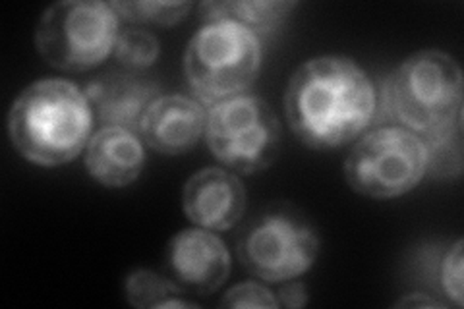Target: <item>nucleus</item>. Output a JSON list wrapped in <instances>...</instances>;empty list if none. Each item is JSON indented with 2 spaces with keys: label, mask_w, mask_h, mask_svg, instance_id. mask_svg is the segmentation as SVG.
<instances>
[{
  "label": "nucleus",
  "mask_w": 464,
  "mask_h": 309,
  "mask_svg": "<svg viewBox=\"0 0 464 309\" xmlns=\"http://www.w3.org/2000/svg\"><path fill=\"white\" fill-rule=\"evenodd\" d=\"M377 93L368 73L346 56H317L288 80L285 114L290 130L317 151L351 143L373 121Z\"/></svg>",
  "instance_id": "nucleus-1"
},
{
  "label": "nucleus",
  "mask_w": 464,
  "mask_h": 309,
  "mask_svg": "<svg viewBox=\"0 0 464 309\" xmlns=\"http://www.w3.org/2000/svg\"><path fill=\"white\" fill-rule=\"evenodd\" d=\"M93 111L85 93L66 80H41L20 93L8 114L18 153L37 167H63L92 140Z\"/></svg>",
  "instance_id": "nucleus-2"
},
{
  "label": "nucleus",
  "mask_w": 464,
  "mask_h": 309,
  "mask_svg": "<svg viewBox=\"0 0 464 309\" xmlns=\"http://www.w3.org/2000/svg\"><path fill=\"white\" fill-rule=\"evenodd\" d=\"M383 114L428 140L462 122V72L451 54L428 49L411 54L383 83Z\"/></svg>",
  "instance_id": "nucleus-3"
},
{
  "label": "nucleus",
  "mask_w": 464,
  "mask_h": 309,
  "mask_svg": "<svg viewBox=\"0 0 464 309\" xmlns=\"http://www.w3.org/2000/svg\"><path fill=\"white\" fill-rule=\"evenodd\" d=\"M261 68L259 37L237 22L201 25L184 54V73L201 105L244 95Z\"/></svg>",
  "instance_id": "nucleus-4"
},
{
  "label": "nucleus",
  "mask_w": 464,
  "mask_h": 309,
  "mask_svg": "<svg viewBox=\"0 0 464 309\" xmlns=\"http://www.w3.org/2000/svg\"><path fill=\"white\" fill-rule=\"evenodd\" d=\"M119 14L101 0H66L43 12L35 47L43 61L63 72H85L114 53Z\"/></svg>",
  "instance_id": "nucleus-5"
},
{
  "label": "nucleus",
  "mask_w": 464,
  "mask_h": 309,
  "mask_svg": "<svg viewBox=\"0 0 464 309\" xmlns=\"http://www.w3.org/2000/svg\"><path fill=\"white\" fill-rule=\"evenodd\" d=\"M283 128L269 102L238 95L208 111L206 141L213 157L238 174L269 169L281 150Z\"/></svg>",
  "instance_id": "nucleus-6"
},
{
  "label": "nucleus",
  "mask_w": 464,
  "mask_h": 309,
  "mask_svg": "<svg viewBox=\"0 0 464 309\" xmlns=\"http://www.w3.org/2000/svg\"><path fill=\"white\" fill-rule=\"evenodd\" d=\"M426 176L424 140L401 126L377 128L344 160V179L356 194L393 199L412 191Z\"/></svg>",
  "instance_id": "nucleus-7"
},
{
  "label": "nucleus",
  "mask_w": 464,
  "mask_h": 309,
  "mask_svg": "<svg viewBox=\"0 0 464 309\" xmlns=\"http://www.w3.org/2000/svg\"><path fill=\"white\" fill-rule=\"evenodd\" d=\"M237 252L252 276L286 283L314 267L319 238L310 220L293 208H271L242 230Z\"/></svg>",
  "instance_id": "nucleus-8"
},
{
  "label": "nucleus",
  "mask_w": 464,
  "mask_h": 309,
  "mask_svg": "<svg viewBox=\"0 0 464 309\" xmlns=\"http://www.w3.org/2000/svg\"><path fill=\"white\" fill-rule=\"evenodd\" d=\"M230 273L225 242L206 228H186L172 237L165 254V275L182 292L209 296Z\"/></svg>",
  "instance_id": "nucleus-9"
},
{
  "label": "nucleus",
  "mask_w": 464,
  "mask_h": 309,
  "mask_svg": "<svg viewBox=\"0 0 464 309\" xmlns=\"http://www.w3.org/2000/svg\"><path fill=\"white\" fill-rule=\"evenodd\" d=\"M246 199V189L235 172L209 167L186 182L182 209L196 227L223 232L240 223Z\"/></svg>",
  "instance_id": "nucleus-10"
},
{
  "label": "nucleus",
  "mask_w": 464,
  "mask_h": 309,
  "mask_svg": "<svg viewBox=\"0 0 464 309\" xmlns=\"http://www.w3.org/2000/svg\"><path fill=\"white\" fill-rule=\"evenodd\" d=\"M208 111L198 99L186 95L157 97L145 112L140 136L161 155H184L206 136Z\"/></svg>",
  "instance_id": "nucleus-11"
},
{
  "label": "nucleus",
  "mask_w": 464,
  "mask_h": 309,
  "mask_svg": "<svg viewBox=\"0 0 464 309\" xmlns=\"http://www.w3.org/2000/svg\"><path fill=\"white\" fill-rule=\"evenodd\" d=\"M85 97L105 126H119L140 134L141 121L159 97V85L141 72H111L87 83Z\"/></svg>",
  "instance_id": "nucleus-12"
},
{
  "label": "nucleus",
  "mask_w": 464,
  "mask_h": 309,
  "mask_svg": "<svg viewBox=\"0 0 464 309\" xmlns=\"http://www.w3.org/2000/svg\"><path fill=\"white\" fill-rule=\"evenodd\" d=\"M145 167V150L136 131L103 126L85 147V169L105 188H124L136 182Z\"/></svg>",
  "instance_id": "nucleus-13"
},
{
  "label": "nucleus",
  "mask_w": 464,
  "mask_h": 309,
  "mask_svg": "<svg viewBox=\"0 0 464 309\" xmlns=\"http://www.w3.org/2000/svg\"><path fill=\"white\" fill-rule=\"evenodd\" d=\"M296 6V3H283V0H257V3L244 0V3H206L199 10L206 24L219 20L237 22L257 35L279 27Z\"/></svg>",
  "instance_id": "nucleus-14"
},
{
  "label": "nucleus",
  "mask_w": 464,
  "mask_h": 309,
  "mask_svg": "<svg viewBox=\"0 0 464 309\" xmlns=\"http://www.w3.org/2000/svg\"><path fill=\"white\" fill-rule=\"evenodd\" d=\"M126 300L138 309H167V307H196V304L180 300L182 290L165 275L148 269L130 273L124 283Z\"/></svg>",
  "instance_id": "nucleus-15"
},
{
  "label": "nucleus",
  "mask_w": 464,
  "mask_h": 309,
  "mask_svg": "<svg viewBox=\"0 0 464 309\" xmlns=\"http://www.w3.org/2000/svg\"><path fill=\"white\" fill-rule=\"evenodd\" d=\"M426 174L433 179H457L462 172V122L443 134L424 140Z\"/></svg>",
  "instance_id": "nucleus-16"
},
{
  "label": "nucleus",
  "mask_w": 464,
  "mask_h": 309,
  "mask_svg": "<svg viewBox=\"0 0 464 309\" xmlns=\"http://www.w3.org/2000/svg\"><path fill=\"white\" fill-rule=\"evenodd\" d=\"M112 54L124 70L143 72L157 63L161 45H159V39L145 29L126 27L119 32Z\"/></svg>",
  "instance_id": "nucleus-17"
},
{
  "label": "nucleus",
  "mask_w": 464,
  "mask_h": 309,
  "mask_svg": "<svg viewBox=\"0 0 464 309\" xmlns=\"http://www.w3.org/2000/svg\"><path fill=\"white\" fill-rule=\"evenodd\" d=\"M119 18L130 24L150 25H177L192 10V3H155V0H140V3H111Z\"/></svg>",
  "instance_id": "nucleus-18"
},
{
  "label": "nucleus",
  "mask_w": 464,
  "mask_h": 309,
  "mask_svg": "<svg viewBox=\"0 0 464 309\" xmlns=\"http://www.w3.org/2000/svg\"><path fill=\"white\" fill-rule=\"evenodd\" d=\"M440 283L445 296L457 307H462V240H457L441 259Z\"/></svg>",
  "instance_id": "nucleus-19"
},
{
  "label": "nucleus",
  "mask_w": 464,
  "mask_h": 309,
  "mask_svg": "<svg viewBox=\"0 0 464 309\" xmlns=\"http://www.w3.org/2000/svg\"><path fill=\"white\" fill-rule=\"evenodd\" d=\"M221 307H279L277 296L264 285L242 283L232 286L219 304Z\"/></svg>",
  "instance_id": "nucleus-20"
},
{
  "label": "nucleus",
  "mask_w": 464,
  "mask_h": 309,
  "mask_svg": "<svg viewBox=\"0 0 464 309\" xmlns=\"http://www.w3.org/2000/svg\"><path fill=\"white\" fill-rule=\"evenodd\" d=\"M277 302H279V305H285L288 309L304 307L308 304L306 286L298 281H286L277 294Z\"/></svg>",
  "instance_id": "nucleus-21"
},
{
  "label": "nucleus",
  "mask_w": 464,
  "mask_h": 309,
  "mask_svg": "<svg viewBox=\"0 0 464 309\" xmlns=\"http://www.w3.org/2000/svg\"><path fill=\"white\" fill-rule=\"evenodd\" d=\"M397 307H401V305H426V307H433V305H438V307H441V304L438 302V300H433V298H428L426 294H411L409 298H401L397 304H395Z\"/></svg>",
  "instance_id": "nucleus-22"
}]
</instances>
